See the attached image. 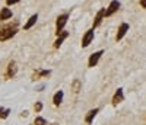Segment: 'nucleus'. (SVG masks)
<instances>
[{"mask_svg": "<svg viewBox=\"0 0 146 125\" xmlns=\"http://www.w3.org/2000/svg\"><path fill=\"white\" fill-rule=\"evenodd\" d=\"M50 74H51V70H41V68H38V70H35V71L32 73L31 80H32V82H36V80H40V79L50 77Z\"/></svg>", "mask_w": 146, "mask_h": 125, "instance_id": "obj_8", "label": "nucleus"}, {"mask_svg": "<svg viewBox=\"0 0 146 125\" xmlns=\"http://www.w3.org/2000/svg\"><path fill=\"white\" fill-rule=\"evenodd\" d=\"M140 6H142L143 9H146V0H140Z\"/></svg>", "mask_w": 146, "mask_h": 125, "instance_id": "obj_21", "label": "nucleus"}, {"mask_svg": "<svg viewBox=\"0 0 146 125\" xmlns=\"http://www.w3.org/2000/svg\"><path fill=\"white\" fill-rule=\"evenodd\" d=\"M94 31H95V29L91 28V29H88L86 32L83 34V36H82V42H80L82 48H86V47L91 45V42H92L94 38H95V32H94Z\"/></svg>", "mask_w": 146, "mask_h": 125, "instance_id": "obj_4", "label": "nucleus"}, {"mask_svg": "<svg viewBox=\"0 0 146 125\" xmlns=\"http://www.w3.org/2000/svg\"><path fill=\"white\" fill-rule=\"evenodd\" d=\"M42 108H44V105H42V102H35V105H34V111L38 114V112H41L42 111Z\"/></svg>", "mask_w": 146, "mask_h": 125, "instance_id": "obj_19", "label": "nucleus"}, {"mask_svg": "<svg viewBox=\"0 0 146 125\" xmlns=\"http://www.w3.org/2000/svg\"><path fill=\"white\" fill-rule=\"evenodd\" d=\"M34 125H47V119L42 116H36L34 119Z\"/></svg>", "mask_w": 146, "mask_h": 125, "instance_id": "obj_18", "label": "nucleus"}, {"mask_svg": "<svg viewBox=\"0 0 146 125\" xmlns=\"http://www.w3.org/2000/svg\"><path fill=\"white\" fill-rule=\"evenodd\" d=\"M124 101V93H123V89L121 87H118V89L115 90V93L113 95V101H111V103H113V106H117L118 103H121Z\"/></svg>", "mask_w": 146, "mask_h": 125, "instance_id": "obj_10", "label": "nucleus"}, {"mask_svg": "<svg viewBox=\"0 0 146 125\" xmlns=\"http://www.w3.org/2000/svg\"><path fill=\"white\" fill-rule=\"evenodd\" d=\"M67 20H69V13H63V15H58L57 16V19H56V36L58 34L63 32Z\"/></svg>", "mask_w": 146, "mask_h": 125, "instance_id": "obj_2", "label": "nucleus"}, {"mask_svg": "<svg viewBox=\"0 0 146 125\" xmlns=\"http://www.w3.org/2000/svg\"><path fill=\"white\" fill-rule=\"evenodd\" d=\"M13 13H12V10L9 7H2L0 9V22H5V20H9L12 19Z\"/></svg>", "mask_w": 146, "mask_h": 125, "instance_id": "obj_12", "label": "nucleus"}, {"mask_svg": "<svg viewBox=\"0 0 146 125\" xmlns=\"http://www.w3.org/2000/svg\"><path fill=\"white\" fill-rule=\"evenodd\" d=\"M21 0H6V5L7 6H13V5H18Z\"/></svg>", "mask_w": 146, "mask_h": 125, "instance_id": "obj_20", "label": "nucleus"}, {"mask_svg": "<svg viewBox=\"0 0 146 125\" xmlns=\"http://www.w3.org/2000/svg\"><path fill=\"white\" fill-rule=\"evenodd\" d=\"M104 18H105V7H104V9H100L98 12H96V15H95V18H94V22H92V28H94V29L98 28L100 25L102 23Z\"/></svg>", "mask_w": 146, "mask_h": 125, "instance_id": "obj_9", "label": "nucleus"}, {"mask_svg": "<svg viewBox=\"0 0 146 125\" xmlns=\"http://www.w3.org/2000/svg\"><path fill=\"white\" fill-rule=\"evenodd\" d=\"M21 116H22V118H25V116H28V111H23L22 114H21Z\"/></svg>", "mask_w": 146, "mask_h": 125, "instance_id": "obj_22", "label": "nucleus"}, {"mask_svg": "<svg viewBox=\"0 0 146 125\" xmlns=\"http://www.w3.org/2000/svg\"><path fill=\"white\" fill-rule=\"evenodd\" d=\"M51 125H57V124H51Z\"/></svg>", "mask_w": 146, "mask_h": 125, "instance_id": "obj_23", "label": "nucleus"}, {"mask_svg": "<svg viewBox=\"0 0 146 125\" xmlns=\"http://www.w3.org/2000/svg\"><path fill=\"white\" fill-rule=\"evenodd\" d=\"M80 89H82V82L79 79H75V80L72 82V92L75 93V95H78L80 92Z\"/></svg>", "mask_w": 146, "mask_h": 125, "instance_id": "obj_16", "label": "nucleus"}, {"mask_svg": "<svg viewBox=\"0 0 146 125\" xmlns=\"http://www.w3.org/2000/svg\"><path fill=\"white\" fill-rule=\"evenodd\" d=\"M63 97H64L63 90L56 92L54 96H53V105H54V106H60V105H62V102H63Z\"/></svg>", "mask_w": 146, "mask_h": 125, "instance_id": "obj_14", "label": "nucleus"}, {"mask_svg": "<svg viewBox=\"0 0 146 125\" xmlns=\"http://www.w3.org/2000/svg\"><path fill=\"white\" fill-rule=\"evenodd\" d=\"M36 20H38V13H35V15H32V16H29V19L27 20V23L23 25V29L25 31H29L34 25L36 23Z\"/></svg>", "mask_w": 146, "mask_h": 125, "instance_id": "obj_15", "label": "nucleus"}, {"mask_svg": "<svg viewBox=\"0 0 146 125\" xmlns=\"http://www.w3.org/2000/svg\"><path fill=\"white\" fill-rule=\"evenodd\" d=\"M18 73V64L15 60H12L7 63V67H6V73H5V79L9 80V79H13Z\"/></svg>", "mask_w": 146, "mask_h": 125, "instance_id": "obj_3", "label": "nucleus"}, {"mask_svg": "<svg viewBox=\"0 0 146 125\" xmlns=\"http://www.w3.org/2000/svg\"><path fill=\"white\" fill-rule=\"evenodd\" d=\"M102 54H104V49H98V51H95V53H92L91 55H89V60H88V67H95L96 64H98V61H100V58L102 57Z\"/></svg>", "mask_w": 146, "mask_h": 125, "instance_id": "obj_6", "label": "nucleus"}, {"mask_svg": "<svg viewBox=\"0 0 146 125\" xmlns=\"http://www.w3.org/2000/svg\"><path fill=\"white\" fill-rule=\"evenodd\" d=\"M129 29H130L129 23H126V22L120 23V26H118V29H117V34H115V41L118 42V41L123 39V38H124V35L129 32Z\"/></svg>", "mask_w": 146, "mask_h": 125, "instance_id": "obj_7", "label": "nucleus"}, {"mask_svg": "<svg viewBox=\"0 0 146 125\" xmlns=\"http://www.w3.org/2000/svg\"><path fill=\"white\" fill-rule=\"evenodd\" d=\"M18 26H19L18 20L0 25V42H5V41H9L10 38H13L18 34Z\"/></svg>", "mask_w": 146, "mask_h": 125, "instance_id": "obj_1", "label": "nucleus"}, {"mask_svg": "<svg viewBox=\"0 0 146 125\" xmlns=\"http://www.w3.org/2000/svg\"><path fill=\"white\" fill-rule=\"evenodd\" d=\"M9 114H10L9 108H2V106H0V119H7Z\"/></svg>", "mask_w": 146, "mask_h": 125, "instance_id": "obj_17", "label": "nucleus"}, {"mask_svg": "<svg viewBox=\"0 0 146 125\" xmlns=\"http://www.w3.org/2000/svg\"><path fill=\"white\" fill-rule=\"evenodd\" d=\"M120 7H121V3L118 2V0H111V2H110V5H108V7L105 9V18L117 13V12L120 10Z\"/></svg>", "mask_w": 146, "mask_h": 125, "instance_id": "obj_5", "label": "nucleus"}, {"mask_svg": "<svg viewBox=\"0 0 146 125\" xmlns=\"http://www.w3.org/2000/svg\"><path fill=\"white\" fill-rule=\"evenodd\" d=\"M100 112V108H94V109H91L86 115H85V122L86 124H92V121L95 119V116H96V114Z\"/></svg>", "mask_w": 146, "mask_h": 125, "instance_id": "obj_13", "label": "nucleus"}, {"mask_svg": "<svg viewBox=\"0 0 146 125\" xmlns=\"http://www.w3.org/2000/svg\"><path fill=\"white\" fill-rule=\"evenodd\" d=\"M67 36H69V32H67V31H63L62 34H58L57 38H56V41H54V44H53V47H54V48H60Z\"/></svg>", "mask_w": 146, "mask_h": 125, "instance_id": "obj_11", "label": "nucleus"}]
</instances>
